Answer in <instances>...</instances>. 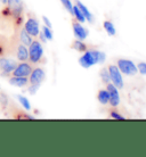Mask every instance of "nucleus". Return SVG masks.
<instances>
[{"label": "nucleus", "instance_id": "nucleus-1", "mask_svg": "<svg viewBox=\"0 0 146 157\" xmlns=\"http://www.w3.org/2000/svg\"><path fill=\"white\" fill-rule=\"evenodd\" d=\"M25 22L24 4L22 0H7L0 9V26L9 28L17 36Z\"/></svg>", "mask_w": 146, "mask_h": 157}, {"label": "nucleus", "instance_id": "nucleus-2", "mask_svg": "<svg viewBox=\"0 0 146 157\" xmlns=\"http://www.w3.org/2000/svg\"><path fill=\"white\" fill-rule=\"evenodd\" d=\"M44 58L42 44L38 40H33L29 46V62L31 64H40Z\"/></svg>", "mask_w": 146, "mask_h": 157}, {"label": "nucleus", "instance_id": "nucleus-3", "mask_svg": "<svg viewBox=\"0 0 146 157\" xmlns=\"http://www.w3.org/2000/svg\"><path fill=\"white\" fill-rule=\"evenodd\" d=\"M24 29H25V31L28 32L32 38H37V36H39V22L34 17V15L31 14V13L26 14V20L24 22Z\"/></svg>", "mask_w": 146, "mask_h": 157}, {"label": "nucleus", "instance_id": "nucleus-4", "mask_svg": "<svg viewBox=\"0 0 146 157\" xmlns=\"http://www.w3.org/2000/svg\"><path fill=\"white\" fill-rule=\"evenodd\" d=\"M16 66H17V62L14 60L13 58L0 57V75L2 78L10 76Z\"/></svg>", "mask_w": 146, "mask_h": 157}, {"label": "nucleus", "instance_id": "nucleus-5", "mask_svg": "<svg viewBox=\"0 0 146 157\" xmlns=\"http://www.w3.org/2000/svg\"><path fill=\"white\" fill-rule=\"evenodd\" d=\"M116 66L120 70L121 74H126V75H129V76L136 75L137 72H138V68L135 65V63L129 60V59H118Z\"/></svg>", "mask_w": 146, "mask_h": 157}, {"label": "nucleus", "instance_id": "nucleus-6", "mask_svg": "<svg viewBox=\"0 0 146 157\" xmlns=\"http://www.w3.org/2000/svg\"><path fill=\"white\" fill-rule=\"evenodd\" d=\"M80 65L83 67V68H89L93 65L97 64V58H96V49L93 48V49H88L86 52H83V55L80 57L79 59Z\"/></svg>", "mask_w": 146, "mask_h": 157}, {"label": "nucleus", "instance_id": "nucleus-7", "mask_svg": "<svg viewBox=\"0 0 146 157\" xmlns=\"http://www.w3.org/2000/svg\"><path fill=\"white\" fill-rule=\"evenodd\" d=\"M109 73H110L111 83H113L118 89L123 88V78L121 75V72L118 68L116 65H109Z\"/></svg>", "mask_w": 146, "mask_h": 157}, {"label": "nucleus", "instance_id": "nucleus-8", "mask_svg": "<svg viewBox=\"0 0 146 157\" xmlns=\"http://www.w3.org/2000/svg\"><path fill=\"white\" fill-rule=\"evenodd\" d=\"M45 78H46V73L41 67H36L33 68L31 74L29 75V83L31 86H39L44 82Z\"/></svg>", "mask_w": 146, "mask_h": 157}, {"label": "nucleus", "instance_id": "nucleus-9", "mask_svg": "<svg viewBox=\"0 0 146 157\" xmlns=\"http://www.w3.org/2000/svg\"><path fill=\"white\" fill-rule=\"evenodd\" d=\"M32 70V64L29 62H20L17 63V66L15 67V70L13 71L12 75L13 76H28L31 74Z\"/></svg>", "mask_w": 146, "mask_h": 157}, {"label": "nucleus", "instance_id": "nucleus-10", "mask_svg": "<svg viewBox=\"0 0 146 157\" xmlns=\"http://www.w3.org/2000/svg\"><path fill=\"white\" fill-rule=\"evenodd\" d=\"M106 90L109 91L110 94V101L109 104L111 105V107H118L120 104V94H119V89L113 84V83H107L106 84Z\"/></svg>", "mask_w": 146, "mask_h": 157}, {"label": "nucleus", "instance_id": "nucleus-11", "mask_svg": "<svg viewBox=\"0 0 146 157\" xmlns=\"http://www.w3.org/2000/svg\"><path fill=\"white\" fill-rule=\"evenodd\" d=\"M12 49H14L12 40H9L4 34H0V57L8 56L10 54Z\"/></svg>", "mask_w": 146, "mask_h": 157}, {"label": "nucleus", "instance_id": "nucleus-12", "mask_svg": "<svg viewBox=\"0 0 146 157\" xmlns=\"http://www.w3.org/2000/svg\"><path fill=\"white\" fill-rule=\"evenodd\" d=\"M72 29H73V33L77 39L85 40L88 36V31L75 18H72Z\"/></svg>", "mask_w": 146, "mask_h": 157}, {"label": "nucleus", "instance_id": "nucleus-13", "mask_svg": "<svg viewBox=\"0 0 146 157\" xmlns=\"http://www.w3.org/2000/svg\"><path fill=\"white\" fill-rule=\"evenodd\" d=\"M15 55L18 62H28L29 60V48H26L25 44L18 43L15 46Z\"/></svg>", "mask_w": 146, "mask_h": 157}, {"label": "nucleus", "instance_id": "nucleus-14", "mask_svg": "<svg viewBox=\"0 0 146 157\" xmlns=\"http://www.w3.org/2000/svg\"><path fill=\"white\" fill-rule=\"evenodd\" d=\"M9 83L14 86H18V88H24V86H29V78L28 76H10L8 78Z\"/></svg>", "mask_w": 146, "mask_h": 157}, {"label": "nucleus", "instance_id": "nucleus-15", "mask_svg": "<svg viewBox=\"0 0 146 157\" xmlns=\"http://www.w3.org/2000/svg\"><path fill=\"white\" fill-rule=\"evenodd\" d=\"M71 48L73 49V50L78 51V52H86L88 49H90V46L87 44L86 42H83V40L75 39L72 41Z\"/></svg>", "mask_w": 146, "mask_h": 157}, {"label": "nucleus", "instance_id": "nucleus-16", "mask_svg": "<svg viewBox=\"0 0 146 157\" xmlns=\"http://www.w3.org/2000/svg\"><path fill=\"white\" fill-rule=\"evenodd\" d=\"M17 36H18V41H20L21 43L25 44V46H30V44H31V42L33 41L32 36L29 34L28 32L25 31V29H24V28H22L20 31H18V33H17Z\"/></svg>", "mask_w": 146, "mask_h": 157}, {"label": "nucleus", "instance_id": "nucleus-17", "mask_svg": "<svg viewBox=\"0 0 146 157\" xmlns=\"http://www.w3.org/2000/svg\"><path fill=\"white\" fill-rule=\"evenodd\" d=\"M75 5H77V6L79 7L80 10L82 12L83 16L86 17V21H88L89 23H93V22H94V16H93V14L89 12V9H88L81 1H79V0H75Z\"/></svg>", "mask_w": 146, "mask_h": 157}, {"label": "nucleus", "instance_id": "nucleus-18", "mask_svg": "<svg viewBox=\"0 0 146 157\" xmlns=\"http://www.w3.org/2000/svg\"><path fill=\"white\" fill-rule=\"evenodd\" d=\"M12 117L14 118V120H33V118H34L32 115H29L26 112L17 109L15 107H14V109H13Z\"/></svg>", "mask_w": 146, "mask_h": 157}, {"label": "nucleus", "instance_id": "nucleus-19", "mask_svg": "<svg viewBox=\"0 0 146 157\" xmlns=\"http://www.w3.org/2000/svg\"><path fill=\"white\" fill-rule=\"evenodd\" d=\"M97 99H98V101L101 102L102 105H107L109 101H110V94H109V91H107L106 89H101V90H98Z\"/></svg>", "mask_w": 146, "mask_h": 157}, {"label": "nucleus", "instance_id": "nucleus-20", "mask_svg": "<svg viewBox=\"0 0 146 157\" xmlns=\"http://www.w3.org/2000/svg\"><path fill=\"white\" fill-rule=\"evenodd\" d=\"M99 78L102 80V82L104 84H107V83L111 82V78H110V73H109V68L107 67H102L101 71H99Z\"/></svg>", "mask_w": 146, "mask_h": 157}, {"label": "nucleus", "instance_id": "nucleus-21", "mask_svg": "<svg viewBox=\"0 0 146 157\" xmlns=\"http://www.w3.org/2000/svg\"><path fill=\"white\" fill-rule=\"evenodd\" d=\"M103 26H104V30L107 32L109 36H115V33H116V31H115V26L111 21H105V22L103 23Z\"/></svg>", "mask_w": 146, "mask_h": 157}, {"label": "nucleus", "instance_id": "nucleus-22", "mask_svg": "<svg viewBox=\"0 0 146 157\" xmlns=\"http://www.w3.org/2000/svg\"><path fill=\"white\" fill-rule=\"evenodd\" d=\"M73 17H74L75 20L78 21V22H80V23H83V22H86V17L83 16L82 12L79 9V7L75 5V6H73Z\"/></svg>", "mask_w": 146, "mask_h": 157}, {"label": "nucleus", "instance_id": "nucleus-23", "mask_svg": "<svg viewBox=\"0 0 146 157\" xmlns=\"http://www.w3.org/2000/svg\"><path fill=\"white\" fill-rule=\"evenodd\" d=\"M8 102H9L8 96L5 94V92H1V91H0V108L2 110H6L8 107Z\"/></svg>", "mask_w": 146, "mask_h": 157}, {"label": "nucleus", "instance_id": "nucleus-24", "mask_svg": "<svg viewBox=\"0 0 146 157\" xmlns=\"http://www.w3.org/2000/svg\"><path fill=\"white\" fill-rule=\"evenodd\" d=\"M17 99H18V100H20V102L22 104L23 108H25L26 110H30V109H31V105H30L29 100L26 98H25V97H23V96L18 94V96H17Z\"/></svg>", "mask_w": 146, "mask_h": 157}, {"label": "nucleus", "instance_id": "nucleus-25", "mask_svg": "<svg viewBox=\"0 0 146 157\" xmlns=\"http://www.w3.org/2000/svg\"><path fill=\"white\" fill-rule=\"evenodd\" d=\"M62 5L64 6V8L66 9L67 12L70 13L71 15H73V5H72L71 0H59Z\"/></svg>", "mask_w": 146, "mask_h": 157}, {"label": "nucleus", "instance_id": "nucleus-26", "mask_svg": "<svg viewBox=\"0 0 146 157\" xmlns=\"http://www.w3.org/2000/svg\"><path fill=\"white\" fill-rule=\"evenodd\" d=\"M109 112H110L109 114H110L111 118H114V120H124V118H126L123 115H121L119 113V110L115 109V107H114V109H110Z\"/></svg>", "mask_w": 146, "mask_h": 157}, {"label": "nucleus", "instance_id": "nucleus-27", "mask_svg": "<svg viewBox=\"0 0 146 157\" xmlns=\"http://www.w3.org/2000/svg\"><path fill=\"white\" fill-rule=\"evenodd\" d=\"M42 33L45 34V36H46V39L47 40H53V32H51V29H49V28H47L46 25H44L42 26Z\"/></svg>", "mask_w": 146, "mask_h": 157}, {"label": "nucleus", "instance_id": "nucleus-28", "mask_svg": "<svg viewBox=\"0 0 146 157\" xmlns=\"http://www.w3.org/2000/svg\"><path fill=\"white\" fill-rule=\"evenodd\" d=\"M137 68H138V72L140 73V74L143 75H146V63H139L138 65H137Z\"/></svg>", "mask_w": 146, "mask_h": 157}, {"label": "nucleus", "instance_id": "nucleus-29", "mask_svg": "<svg viewBox=\"0 0 146 157\" xmlns=\"http://www.w3.org/2000/svg\"><path fill=\"white\" fill-rule=\"evenodd\" d=\"M39 88H40L39 86H31V84H30V86H29V88H28V90L31 94H34L37 91L39 90Z\"/></svg>", "mask_w": 146, "mask_h": 157}, {"label": "nucleus", "instance_id": "nucleus-30", "mask_svg": "<svg viewBox=\"0 0 146 157\" xmlns=\"http://www.w3.org/2000/svg\"><path fill=\"white\" fill-rule=\"evenodd\" d=\"M42 21H44V23H45V25L47 26V28H49V29H53V25H51V23H50V21L48 20L46 16H42Z\"/></svg>", "mask_w": 146, "mask_h": 157}, {"label": "nucleus", "instance_id": "nucleus-31", "mask_svg": "<svg viewBox=\"0 0 146 157\" xmlns=\"http://www.w3.org/2000/svg\"><path fill=\"white\" fill-rule=\"evenodd\" d=\"M39 36V39L41 40V42H42V43H46V42H47V39H46L45 34L42 33V31L39 32V36Z\"/></svg>", "mask_w": 146, "mask_h": 157}, {"label": "nucleus", "instance_id": "nucleus-32", "mask_svg": "<svg viewBox=\"0 0 146 157\" xmlns=\"http://www.w3.org/2000/svg\"><path fill=\"white\" fill-rule=\"evenodd\" d=\"M0 2H1L2 5H5L6 2H7V0H0Z\"/></svg>", "mask_w": 146, "mask_h": 157}, {"label": "nucleus", "instance_id": "nucleus-33", "mask_svg": "<svg viewBox=\"0 0 146 157\" xmlns=\"http://www.w3.org/2000/svg\"><path fill=\"white\" fill-rule=\"evenodd\" d=\"M0 91H1V90H0Z\"/></svg>", "mask_w": 146, "mask_h": 157}]
</instances>
